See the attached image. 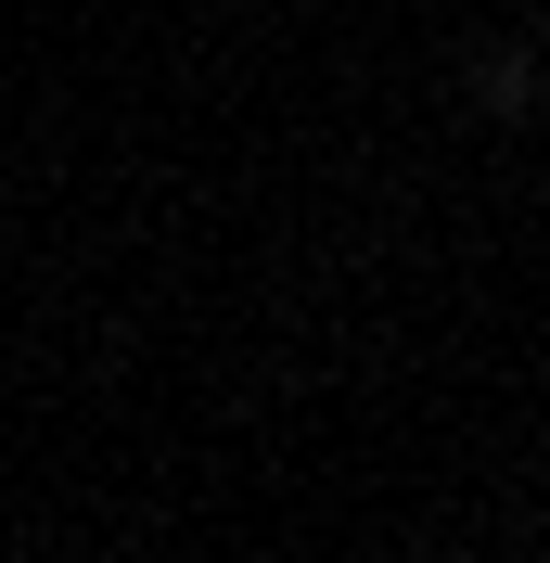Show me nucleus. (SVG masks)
<instances>
[{"instance_id": "obj_1", "label": "nucleus", "mask_w": 550, "mask_h": 563, "mask_svg": "<svg viewBox=\"0 0 550 563\" xmlns=\"http://www.w3.org/2000/svg\"><path fill=\"white\" fill-rule=\"evenodd\" d=\"M474 103L486 115H525V103H538V65H525V52H486V65H474Z\"/></svg>"}]
</instances>
